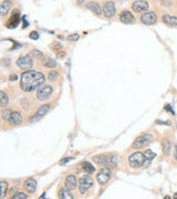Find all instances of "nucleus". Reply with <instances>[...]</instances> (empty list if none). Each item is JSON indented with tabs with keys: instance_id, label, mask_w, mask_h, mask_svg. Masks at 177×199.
I'll use <instances>...</instances> for the list:
<instances>
[{
	"instance_id": "35",
	"label": "nucleus",
	"mask_w": 177,
	"mask_h": 199,
	"mask_svg": "<svg viewBox=\"0 0 177 199\" xmlns=\"http://www.w3.org/2000/svg\"><path fill=\"white\" fill-rule=\"evenodd\" d=\"M53 49L54 50H59V49H61V48H62V47H63V45L61 44V43H59V42H56V43H53Z\"/></svg>"
},
{
	"instance_id": "25",
	"label": "nucleus",
	"mask_w": 177,
	"mask_h": 199,
	"mask_svg": "<svg viewBox=\"0 0 177 199\" xmlns=\"http://www.w3.org/2000/svg\"><path fill=\"white\" fill-rule=\"evenodd\" d=\"M43 65L45 66V68H50V69H53V68H56V62L54 61V60H51V59H45L44 58L43 60Z\"/></svg>"
},
{
	"instance_id": "1",
	"label": "nucleus",
	"mask_w": 177,
	"mask_h": 199,
	"mask_svg": "<svg viewBox=\"0 0 177 199\" xmlns=\"http://www.w3.org/2000/svg\"><path fill=\"white\" fill-rule=\"evenodd\" d=\"M45 82V77L39 71H26L21 74L20 87L24 92H33L39 86L43 85Z\"/></svg>"
},
{
	"instance_id": "15",
	"label": "nucleus",
	"mask_w": 177,
	"mask_h": 199,
	"mask_svg": "<svg viewBox=\"0 0 177 199\" xmlns=\"http://www.w3.org/2000/svg\"><path fill=\"white\" fill-rule=\"evenodd\" d=\"M11 8H12L11 0H4V1L1 2V4H0V16L2 17V18H4V17L10 12Z\"/></svg>"
},
{
	"instance_id": "4",
	"label": "nucleus",
	"mask_w": 177,
	"mask_h": 199,
	"mask_svg": "<svg viewBox=\"0 0 177 199\" xmlns=\"http://www.w3.org/2000/svg\"><path fill=\"white\" fill-rule=\"evenodd\" d=\"M147 160L148 159L146 158L144 153H140V152L134 153V154L131 155L129 157V164L132 168H140V167L145 166V164H146Z\"/></svg>"
},
{
	"instance_id": "39",
	"label": "nucleus",
	"mask_w": 177,
	"mask_h": 199,
	"mask_svg": "<svg viewBox=\"0 0 177 199\" xmlns=\"http://www.w3.org/2000/svg\"><path fill=\"white\" fill-rule=\"evenodd\" d=\"M26 27H28V22L23 19V28H26Z\"/></svg>"
},
{
	"instance_id": "32",
	"label": "nucleus",
	"mask_w": 177,
	"mask_h": 199,
	"mask_svg": "<svg viewBox=\"0 0 177 199\" xmlns=\"http://www.w3.org/2000/svg\"><path fill=\"white\" fill-rule=\"evenodd\" d=\"M79 39H80V34H78V33H73L68 37V40L70 41H78Z\"/></svg>"
},
{
	"instance_id": "33",
	"label": "nucleus",
	"mask_w": 177,
	"mask_h": 199,
	"mask_svg": "<svg viewBox=\"0 0 177 199\" xmlns=\"http://www.w3.org/2000/svg\"><path fill=\"white\" fill-rule=\"evenodd\" d=\"M29 38L32 39V40H38L39 39V33L37 32V31H32V32L29 33Z\"/></svg>"
},
{
	"instance_id": "38",
	"label": "nucleus",
	"mask_w": 177,
	"mask_h": 199,
	"mask_svg": "<svg viewBox=\"0 0 177 199\" xmlns=\"http://www.w3.org/2000/svg\"><path fill=\"white\" fill-rule=\"evenodd\" d=\"M165 109H166V111H169V112H172V113L174 114V111L172 110V107H170V105H166Z\"/></svg>"
},
{
	"instance_id": "8",
	"label": "nucleus",
	"mask_w": 177,
	"mask_h": 199,
	"mask_svg": "<svg viewBox=\"0 0 177 199\" xmlns=\"http://www.w3.org/2000/svg\"><path fill=\"white\" fill-rule=\"evenodd\" d=\"M102 11H103V15H104L105 18H113L116 13V7H115V4L113 1H108V2H104L103 7H102Z\"/></svg>"
},
{
	"instance_id": "7",
	"label": "nucleus",
	"mask_w": 177,
	"mask_h": 199,
	"mask_svg": "<svg viewBox=\"0 0 177 199\" xmlns=\"http://www.w3.org/2000/svg\"><path fill=\"white\" fill-rule=\"evenodd\" d=\"M53 92V87L51 85H44L43 87H41L37 91V98L39 101H45L49 100L51 94Z\"/></svg>"
},
{
	"instance_id": "41",
	"label": "nucleus",
	"mask_w": 177,
	"mask_h": 199,
	"mask_svg": "<svg viewBox=\"0 0 177 199\" xmlns=\"http://www.w3.org/2000/svg\"><path fill=\"white\" fill-rule=\"evenodd\" d=\"M175 198H177V192L175 194Z\"/></svg>"
},
{
	"instance_id": "13",
	"label": "nucleus",
	"mask_w": 177,
	"mask_h": 199,
	"mask_svg": "<svg viewBox=\"0 0 177 199\" xmlns=\"http://www.w3.org/2000/svg\"><path fill=\"white\" fill-rule=\"evenodd\" d=\"M19 22H20V12H19V10L15 9V10L12 11L11 18L9 19L8 23H7V27L10 29H13L19 25Z\"/></svg>"
},
{
	"instance_id": "28",
	"label": "nucleus",
	"mask_w": 177,
	"mask_h": 199,
	"mask_svg": "<svg viewBox=\"0 0 177 199\" xmlns=\"http://www.w3.org/2000/svg\"><path fill=\"white\" fill-rule=\"evenodd\" d=\"M11 111L8 110V109H4V111H2V113H1V117H2V120H4V121H9V118H10V116H11Z\"/></svg>"
},
{
	"instance_id": "19",
	"label": "nucleus",
	"mask_w": 177,
	"mask_h": 199,
	"mask_svg": "<svg viewBox=\"0 0 177 199\" xmlns=\"http://www.w3.org/2000/svg\"><path fill=\"white\" fill-rule=\"evenodd\" d=\"M162 21L168 27H177V17L170 15H164L162 17Z\"/></svg>"
},
{
	"instance_id": "14",
	"label": "nucleus",
	"mask_w": 177,
	"mask_h": 199,
	"mask_svg": "<svg viewBox=\"0 0 177 199\" xmlns=\"http://www.w3.org/2000/svg\"><path fill=\"white\" fill-rule=\"evenodd\" d=\"M120 20H121V22L125 23V25H131V23L135 22L134 16L129 11H127V10H123L122 11L121 15H120Z\"/></svg>"
},
{
	"instance_id": "16",
	"label": "nucleus",
	"mask_w": 177,
	"mask_h": 199,
	"mask_svg": "<svg viewBox=\"0 0 177 199\" xmlns=\"http://www.w3.org/2000/svg\"><path fill=\"white\" fill-rule=\"evenodd\" d=\"M86 9H88L90 11H92L95 16H101L102 15V8L100 7V4H99V2H97V1H90V2H88L86 4Z\"/></svg>"
},
{
	"instance_id": "18",
	"label": "nucleus",
	"mask_w": 177,
	"mask_h": 199,
	"mask_svg": "<svg viewBox=\"0 0 177 199\" xmlns=\"http://www.w3.org/2000/svg\"><path fill=\"white\" fill-rule=\"evenodd\" d=\"M22 121H23L22 114L19 113V112H12L11 116H10L8 122L10 123L11 125H19V124L22 123Z\"/></svg>"
},
{
	"instance_id": "17",
	"label": "nucleus",
	"mask_w": 177,
	"mask_h": 199,
	"mask_svg": "<svg viewBox=\"0 0 177 199\" xmlns=\"http://www.w3.org/2000/svg\"><path fill=\"white\" fill-rule=\"evenodd\" d=\"M64 186H65V188H68V189H70V190H73V189L77 188L78 182H77V178H75L74 175H69L68 177L65 178Z\"/></svg>"
},
{
	"instance_id": "34",
	"label": "nucleus",
	"mask_w": 177,
	"mask_h": 199,
	"mask_svg": "<svg viewBox=\"0 0 177 199\" xmlns=\"http://www.w3.org/2000/svg\"><path fill=\"white\" fill-rule=\"evenodd\" d=\"M72 159H74V158H73V157H67V158L62 159V160H61V162L59 163V164H60V165H65V164H67V163L71 162V160H72Z\"/></svg>"
},
{
	"instance_id": "26",
	"label": "nucleus",
	"mask_w": 177,
	"mask_h": 199,
	"mask_svg": "<svg viewBox=\"0 0 177 199\" xmlns=\"http://www.w3.org/2000/svg\"><path fill=\"white\" fill-rule=\"evenodd\" d=\"M30 55L34 58L36 60H43L44 59V54L41 51H39V50H32L30 52Z\"/></svg>"
},
{
	"instance_id": "2",
	"label": "nucleus",
	"mask_w": 177,
	"mask_h": 199,
	"mask_svg": "<svg viewBox=\"0 0 177 199\" xmlns=\"http://www.w3.org/2000/svg\"><path fill=\"white\" fill-rule=\"evenodd\" d=\"M94 163H97L99 166L110 167L114 168L117 165V156L113 154H101L93 157Z\"/></svg>"
},
{
	"instance_id": "20",
	"label": "nucleus",
	"mask_w": 177,
	"mask_h": 199,
	"mask_svg": "<svg viewBox=\"0 0 177 199\" xmlns=\"http://www.w3.org/2000/svg\"><path fill=\"white\" fill-rule=\"evenodd\" d=\"M23 187L28 192L32 194V192H34L37 189V182L33 178H28L26 182H24Z\"/></svg>"
},
{
	"instance_id": "27",
	"label": "nucleus",
	"mask_w": 177,
	"mask_h": 199,
	"mask_svg": "<svg viewBox=\"0 0 177 199\" xmlns=\"http://www.w3.org/2000/svg\"><path fill=\"white\" fill-rule=\"evenodd\" d=\"M0 187H1V198H4L6 197V194H7V189H8L9 185L4 180H1V183H0Z\"/></svg>"
},
{
	"instance_id": "5",
	"label": "nucleus",
	"mask_w": 177,
	"mask_h": 199,
	"mask_svg": "<svg viewBox=\"0 0 177 199\" xmlns=\"http://www.w3.org/2000/svg\"><path fill=\"white\" fill-rule=\"evenodd\" d=\"M93 186V179L90 176H82L79 182V191L81 195H85Z\"/></svg>"
},
{
	"instance_id": "10",
	"label": "nucleus",
	"mask_w": 177,
	"mask_h": 199,
	"mask_svg": "<svg viewBox=\"0 0 177 199\" xmlns=\"http://www.w3.org/2000/svg\"><path fill=\"white\" fill-rule=\"evenodd\" d=\"M141 22L146 26H153L157 22L156 13L153 11H146L141 16Z\"/></svg>"
},
{
	"instance_id": "24",
	"label": "nucleus",
	"mask_w": 177,
	"mask_h": 199,
	"mask_svg": "<svg viewBox=\"0 0 177 199\" xmlns=\"http://www.w3.org/2000/svg\"><path fill=\"white\" fill-rule=\"evenodd\" d=\"M162 147H163V153L165 155H168L170 153V143L167 139L162 141Z\"/></svg>"
},
{
	"instance_id": "3",
	"label": "nucleus",
	"mask_w": 177,
	"mask_h": 199,
	"mask_svg": "<svg viewBox=\"0 0 177 199\" xmlns=\"http://www.w3.org/2000/svg\"><path fill=\"white\" fill-rule=\"evenodd\" d=\"M154 141V135H152L151 133H144V134L140 135L133 142L132 147L134 149H142L148 145L151 142Z\"/></svg>"
},
{
	"instance_id": "40",
	"label": "nucleus",
	"mask_w": 177,
	"mask_h": 199,
	"mask_svg": "<svg viewBox=\"0 0 177 199\" xmlns=\"http://www.w3.org/2000/svg\"><path fill=\"white\" fill-rule=\"evenodd\" d=\"M175 159L177 160V146L175 147Z\"/></svg>"
},
{
	"instance_id": "21",
	"label": "nucleus",
	"mask_w": 177,
	"mask_h": 199,
	"mask_svg": "<svg viewBox=\"0 0 177 199\" xmlns=\"http://www.w3.org/2000/svg\"><path fill=\"white\" fill-rule=\"evenodd\" d=\"M58 197L60 199H73L74 196L72 195V192L70 189L68 188H61L59 190V194H58Z\"/></svg>"
},
{
	"instance_id": "22",
	"label": "nucleus",
	"mask_w": 177,
	"mask_h": 199,
	"mask_svg": "<svg viewBox=\"0 0 177 199\" xmlns=\"http://www.w3.org/2000/svg\"><path fill=\"white\" fill-rule=\"evenodd\" d=\"M9 104V96L6 94L4 91H0V106L6 107Z\"/></svg>"
},
{
	"instance_id": "9",
	"label": "nucleus",
	"mask_w": 177,
	"mask_h": 199,
	"mask_svg": "<svg viewBox=\"0 0 177 199\" xmlns=\"http://www.w3.org/2000/svg\"><path fill=\"white\" fill-rule=\"evenodd\" d=\"M132 9H133V11L136 13L146 12L149 9V4L146 0H136V1L133 2Z\"/></svg>"
},
{
	"instance_id": "6",
	"label": "nucleus",
	"mask_w": 177,
	"mask_h": 199,
	"mask_svg": "<svg viewBox=\"0 0 177 199\" xmlns=\"http://www.w3.org/2000/svg\"><path fill=\"white\" fill-rule=\"evenodd\" d=\"M111 177H112V171H111V168H110V167H104V168H102V169L99 171V174H97V183L100 184V185H105V184L111 179Z\"/></svg>"
},
{
	"instance_id": "29",
	"label": "nucleus",
	"mask_w": 177,
	"mask_h": 199,
	"mask_svg": "<svg viewBox=\"0 0 177 199\" xmlns=\"http://www.w3.org/2000/svg\"><path fill=\"white\" fill-rule=\"evenodd\" d=\"M28 195H26L24 192H16L11 196V199H27Z\"/></svg>"
},
{
	"instance_id": "37",
	"label": "nucleus",
	"mask_w": 177,
	"mask_h": 199,
	"mask_svg": "<svg viewBox=\"0 0 177 199\" xmlns=\"http://www.w3.org/2000/svg\"><path fill=\"white\" fill-rule=\"evenodd\" d=\"M11 81H15V80H18V77L17 75H15V74H12V75H10V77H9Z\"/></svg>"
},
{
	"instance_id": "12",
	"label": "nucleus",
	"mask_w": 177,
	"mask_h": 199,
	"mask_svg": "<svg viewBox=\"0 0 177 199\" xmlns=\"http://www.w3.org/2000/svg\"><path fill=\"white\" fill-rule=\"evenodd\" d=\"M50 110H51V104H43V105H41L40 109L37 111V113L30 118V122H37V121L41 120Z\"/></svg>"
},
{
	"instance_id": "36",
	"label": "nucleus",
	"mask_w": 177,
	"mask_h": 199,
	"mask_svg": "<svg viewBox=\"0 0 177 199\" xmlns=\"http://www.w3.org/2000/svg\"><path fill=\"white\" fill-rule=\"evenodd\" d=\"M64 57H65V52H64V51H59V52H58V58L63 59Z\"/></svg>"
},
{
	"instance_id": "23",
	"label": "nucleus",
	"mask_w": 177,
	"mask_h": 199,
	"mask_svg": "<svg viewBox=\"0 0 177 199\" xmlns=\"http://www.w3.org/2000/svg\"><path fill=\"white\" fill-rule=\"evenodd\" d=\"M81 167L83 168V171H86V173H88V174H92V173L95 171L94 166H93L91 163H88V162H82L81 163Z\"/></svg>"
},
{
	"instance_id": "31",
	"label": "nucleus",
	"mask_w": 177,
	"mask_h": 199,
	"mask_svg": "<svg viewBox=\"0 0 177 199\" xmlns=\"http://www.w3.org/2000/svg\"><path fill=\"white\" fill-rule=\"evenodd\" d=\"M48 77L50 81H56V80H58V77H59V73H58L56 71H50Z\"/></svg>"
},
{
	"instance_id": "11",
	"label": "nucleus",
	"mask_w": 177,
	"mask_h": 199,
	"mask_svg": "<svg viewBox=\"0 0 177 199\" xmlns=\"http://www.w3.org/2000/svg\"><path fill=\"white\" fill-rule=\"evenodd\" d=\"M17 65L20 68V69H30L33 65V60L31 55H22L20 57L18 60H17Z\"/></svg>"
},
{
	"instance_id": "30",
	"label": "nucleus",
	"mask_w": 177,
	"mask_h": 199,
	"mask_svg": "<svg viewBox=\"0 0 177 199\" xmlns=\"http://www.w3.org/2000/svg\"><path fill=\"white\" fill-rule=\"evenodd\" d=\"M144 154H145V156H146V158L148 159V160H152L153 158H155V157H156V154H155L154 152H152L151 149L145 150Z\"/></svg>"
}]
</instances>
